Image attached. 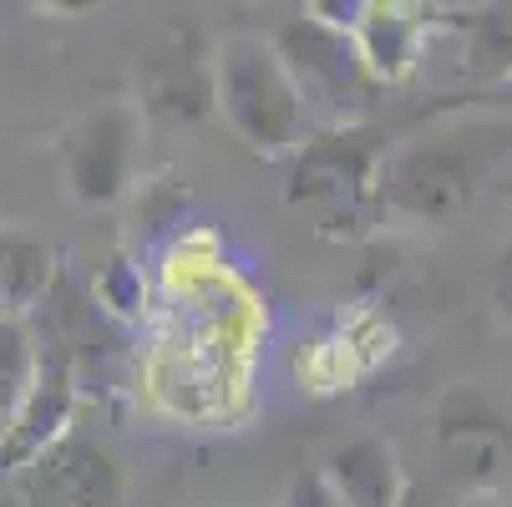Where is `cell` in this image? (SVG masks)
Masks as SVG:
<instances>
[{
  "label": "cell",
  "mask_w": 512,
  "mask_h": 507,
  "mask_svg": "<svg viewBox=\"0 0 512 507\" xmlns=\"http://www.w3.org/2000/svg\"><path fill=\"white\" fill-rule=\"evenodd\" d=\"M213 112L259 158H289L315 132L305 97L269 36L239 31L213 46Z\"/></svg>",
  "instance_id": "cell-1"
},
{
  "label": "cell",
  "mask_w": 512,
  "mask_h": 507,
  "mask_svg": "<svg viewBox=\"0 0 512 507\" xmlns=\"http://www.w3.org/2000/svg\"><path fill=\"white\" fill-rule=\"evenodd\" d=\"M269 41H274V51L289 71V82H295V92L305 97L310 122L325 117L330 127H355V117L381 92L371 77H365L350 36L330 16H320L315 6L289 16Z\"/></svg>",
  "instance_id": "cell-2"
},
{
  "label": "cell",
  "mask_w": 512,
  "mask_h": 507,
  "mask_svg": "<svg viewBox=\"0 0 512 507\" xmlns=\"http://www.w3.org/2000/svg\"><path fill=\"white\" fill-rule=\"evenodd\" d=\"M142 117L137 102H97L82 117H71L56 132V173L66 193L87 208H112L132 193L137 183V158H142Z\"/></svg>",
  "instance_id": "cell-3"
},
{
  "label": "cell",
  "mask_w": 512,
  "mask_h": 507,
  "mask_svg": "<svg viewBox=\"0 0 512 507\" xmlns=\"http://www.w3.org/2000/svg\"><path fill=\"white\" fill-rule=\"evenodd\" d=\"M386 137L376 127H315L295 153H289V203L355 213L381 193V163H386Z\"/></svg>",
  "instance_id": "cell-4"
},
{
  "label": "cell",
  "mask_w": 512,
  "mask_h": 507,
  "mask_svg": "<svg viewBox=\"0 0 512 507\" xmlns=\"http://www.w3.org/2000/svg\"><path fill=\"white\" fill-rule=\"evenodd\" d=\"M482 183L477 148H462V137H421L406 148H391L381 163V203L421 224H452L472 208Z\"/></svg>",
  "instance_id": "cell-5"
},
{
  "label": "cell",
  "mask_w": 512,
  "mask_h": 507,
  "mask_svg": "<svg viewBox=\"0 0 512 507\" xmlns=\"http://www.w3.org/2000/svg\"><path fill=\"white\" fill-rule=\"evenodd\" d=\"M71 416H77V366H71V350L36 330L31 386H26L21 406L11 411L6 431H0V482H11L36 457H46L61 437H71Z\"/></svg>",
  "instance_id": "cell-6"
},
{
  "label": "cell",
  "mask_w": 512,
  "mask_h": 507,
  "mask_svg": "<svg viewBox=\"0 0 512 507\" xmlns=\"http://www.w3.org/2000/svg\"><path fill=\"white\" fill-rule=\"evenodd\" d=\"M11 482L21 507H122L127 502V472L117 452L77 437V431L61 437L46 457H36Z\"/></svg>",
  "instance_id": "cell-7"
},
{
  "label": "cell",
  "mask_w": 512,
  "mask_h": 507,
  "mask_svg": "<svg viewBox=\"0 0 512 507\" xmlns=\"http://www.w3.org/2000/svg\"><path fill=\"white\" fill-rule=\"evenodd\" d=\"M320 16H335V26L350 36L365 77L376 87H401L426 41V16L401 0H360V6H315Z\"/></svg>",
  "instance_id": "cell-8"
},
{
  "label": "cell",
  "mask_w": 512,
  "mask_h": 507,
  "mask_svg": "<svg viewBox=\"0 0 512 507\" xmlns=\"http://www.w3.org/2000/svg\"><path fill=\"white\" fill-rule=\"evenodd\" d=\"M142 117H168V122H193L213 112V46H203L193 31H173L153 61L142 66Z\"/></svg>",
  "instance_id": "cell-9"
},
{
  "label": "cell",
  "mask_w": 512,
  "mask_h": 507,
  "mask_svg": "<svg viewBox=\"0 0 512 507\" xmlns=\"http://www.w3.org/2000/svg\"><path fill=\"white\" fill-rule=\"evenodd\" d=\"M61 254L36 234L0 229V320H31L56 289Z\"/></svg>",
  "instance_id": "cell-10"
},
{
  "label": "cell",
  "mask_w": 512,
  "mask_h": 507,
  "mask_svg": "<svg viewBox=\"0 0 512 507\" xmlns=\"http://www.w3.org/2000/svg\"><path fill=\"white\" fill-rule=\"evenodd\" d=\"M320 472L340 492L345 507H401V467H396L391 442L381 437L345 442L340 452H330Z\"/></svg>",
  "instance_id": "cell-11"
},
{
  "label": "cell",
  "mask_w": 512,
  "mask_h": 507,
  "mask_svg": "<svg viewBox=\"0 0 512 507\" xmlns=\"http://www.w3.org/2000/svg\"><path fill=\"white\" fill-rule=\"evenodd\" d=\"M436 437H442V447L457 462H472L477 477H492L497 452H502V442H512V431L477 391L457 386L442 406H436Z\"/></svg>",
  "instance_id": "cell-12"
},
{
  "label": "cell",
  "mask_w": 512,
  "mask_h": 507,
  "mask_svg": "<svg viewBox=\"0 0 512 507\" xmlns=\"http://www.w3.org/2000/svg\"><path fill=\"white\" fill-rule=\"evenodd\" d=\"M467 66L477 77H502L512 82V6L477 11L467 16Z\"/></svg>",
  "instance_id": "cell-13"
},
{
  "label": "cell",
  "mask_w": 512,
  "mask_h": 507,
  "mask_svg": "<svg viewBox=\"0 0 512 507\" xmlns=\"http://www.w3.org/2000/svg\"><path fill=\"white\" fill-rule=\"evenodd\" d=\"M36 371V330L31 320H0V431H6L11 411L21 406L26 386Z\"/></svg>",
  "instance_id": "cell-14"
},
{
  "label": "cell",
  "mask_w": 512,
  "mask_h": 507,
  "mask_svg": "<svg viewBox=\"0 0 512 507\" xmlns=\"http://www.w3.org/2000/svg\"><path fill=\"white\" fill-rule=\"evenodd\" d=\"M284 507H345V502H340V492L325 482V472H320V467H310V472H300L295 482H289Z\"/></svg>",
  "instance_id": "cell-15"
},
{
  "label": "cell",
  "mask_w": 512,
  "mask_h": 507,
  "mask_svg": "<svg viewBox=\"0 0 512 507\" xmlns=\"http://www.w3.org/2000/svg\"><path fill=\"white\" fill-rule=\"evenodd\" d=\"M492 300H497V310L512 320V249L497 259V269H492Z\"/></svg>",
  "instance_id": "cell-16"
},
{
  "label": "cell",
  "mask_w": 512,
  "mask_h": 507,
  "mask_svg": "<svg viewBox=\"0 0 512 507\" xmlns=\"http://www.w3.org/2000/svg\"><path fill=\"white\" fill-rule=\"evenodd\" d=\"M507 92H512V82H507Z\"/></svg>",
  "instance_id": "cell-17"
}]
</instances>
